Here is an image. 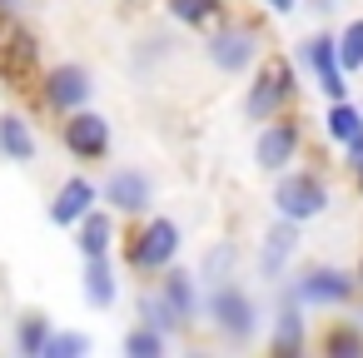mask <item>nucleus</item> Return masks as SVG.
I'll list each match as a JSON object with an SVG mask.
<instances>
[{"label":"nucleus","instance_id":"obj_28","mask_svg":"<svg viewBox=\"0 0 363 358\" xmlns=\"http://www.w3.org/2000/svg\"><path fill=\"white\" fill-rule=\"evenodd\" d=\"M90 348H95L90 333H80V328H55L50 343H45V358H85Z\"/></svg>","mask_w":363,"mask_h":358},{"label":"nucleus","instance_id":"obj_3","mask_svg":"<svg viewBox=\"0 0 363 358\" xmlns=\"http://www.w3.org/2000/svg\"><path fill=\"white\" fill-rule=\"evenodd\" d=\"M303 90H308V75L298 70V60L284 55V50H269L264 65L244 80V100H239V110H244L249 125H264V120H279V115L298 110Z\"/></svg>","mask_w":363,"mask_h":358},{"label":"nucleus","instance_id":"obj_14","mask_svg":"<svg viewBox=\"0 0 363 358\" xmlns=\"http://www.w3.org/2000/svg\"><path fill=\"white\" fill-rule=\"evenodd\" d=\"M125 264L120 254H95V259H80V298L95 308V313H115L120 298H125Z\"/></svg>","mask_w":363,"mask_h":358},{"label":"nucleus","instance_id":"obj_8","mask_svg":"<svg viewBox=\"0 0 363 358\" xmlns=\"http://www.w3.org/2000/svg\"><path fill=\"white\" fill-rule=\"evenodd\" d=\"M303 229H308V224L284 219V214H274V219L264 224V234H259V244H254V279H259L264 289L284 284V279L298 269V259H303Z\"/></svg>","mask_w":363,"mask_h":358},{"label":"nucleus","instance_id":"obj_17","mask_svg":"<svg viewBox=\"0 0 363 358\" xmlns=\"http://www.w3.org/2000/svg\"><path fill=\"white\" fill-rule=\"evenodd\" d=\"M120 239H125V219H120L110 204L90 209V214L70 229V244H75V254H80V259H95V254H120Z\"/></svg>","mask_w":363,"mask_h":358},{"label":"nucleus","instance_id":"obj_29","mask_svg":"<svg viewBox=\"0 0 363 358\" xmlns=\"http://www.w3.org/2000/svg\"><path fill=\"white\" fill-rule=\"evenodd\" d=\"M254 6H259V11H269L274 21H289V16L303 6V0H254Z\"/></svg>","mask_w":363,"mask_h":358},{"label":"nucleus","instance_id":"obj_33","mask_svg":"<svg viewBox=\"0 0 363 358\" xmlns=\"http://www.w3.org/2000/svg\"><path fill=\"white\" fill-rule=\"evenodd\" d=\"M353 269H358V284H363V254H358V264H353Z\"/></svg>","mask_w":363,"mask_h":358},{"label":"nucleus","instance_id":"obj_21","mask_svg":"<svg viewBox=\"0 0 363 358\" xmlns=\"http://www.w3.org/2000/svg\"><path fill=\"white\" fill-rule=\"evenodd\" d=\"M160 6H164L169 26H179L189 35H204V30H214L234 11V0H160Z\"/></svg>","mask_w":363,"mask_h":358},{"label":"nucleus","instance_id":"obj_20","mask_svg":"<svg viewBox=\"0 0 363 358\" xmlns=\"http://www.w3.org/2000/svg\"><path fill=\"white\" fill-rule=\"evenodd\" d=\"M313 348L323 358H363V318L353 308H343V318H328L313 333Z\"/></svg>","mask_w":363,"mask_h":358},{"label":"nucleus","instance_id":"obj_1","mask_svg":"<svg viewBox=\"0 0 363 358\" xmlns=\"http://www.w3.org/2000/svg\"><path fill=\"white\" fill-rule=\"evenodd\" d=\"M269 21H274L269 11H259V16L229 11L214 30H204L199 50H204L209 70L224 75V80H249L264 65V55H269Z\"/></svg>","mask_w":363,"mask_h":358},{"label":"nucleus","instance_id":"obj_13","mask_svg":"<svg viewBox=\"0 0 363 358\" xmlns=\"http://www.w3.org/2000/svg\"><path fill=\"white\" fill-rule=\"evenodd\" d=\"M100 194L105 204L130 224V219H145L155 214V199H160V179L140 164H110V174L100 179Z\"/></svg>","mask_w":363,"mask_h":358},{"label":"nucleus","instance_id":"obj_16","mask_svg":"<svg viewBox=\"0 0 363 358\" xmlns=\"http://www.w3.org/2000/svg\"><path fill=\"white\" fill-rule=\"evenodd\" d=\"M160 293L174 303V313L189 323V333L194 328H204V303H209V284L199 279V269H189V264H169L160 279Z\"/></svg>","mask_w":363,"mask_h":358},{"label":"nucleus","instance_id":"obj_12","mask_svg":"<svg viewBox=\"0 0 363 358\" xmlns=\"http://www.w3.org/2000/svg\"><path fill=\"white\" fill-rule=\"evenodd\" d=\"M60 150L75 164H105L115 155V125L95 105H85V110H75V115L60 120Z\"/></svg>","mask_w":363,"mask_h":358},{"label":"nucleus","instance_id":"obj_18","mask_svg":"<svg viewBox=\"0 0 363 358\" xmlns=\"http://www.w3.org/2000/svg\"><path fill=\"white\" fill-rule=\"evenodd\" d=\"M244 264H254V254H244V244L239 239H209L204 249H199V259H194V269H199V279L214 289V284H229V279H244Z\"/></svg>","mask_w":363,"mask_h":358},{"label":"nucleus","instance_id":"obj_5","mask_svg":"<svg viewBox=\"0 0 363 358\" xmlns=\"http://www.w3.org/2000/svg\"><path fill=\"white\" fill-rule=\"evenodd\" d=\"M294 284V298L308 308V313H343L363 298V284H358V269H343L333 259H298V269L289 274Z\"/></svg>","mask_w":363,"mask_h":358},{"label":"nucleus","instance_id":"obj_34","mask_svg":"<svg viewBox=\"0 0 363 358\" xmlns=\"http://www.w3.org/2000/svg\"><path fill=\"white\" fill-rule=\"evenodd\" d=\"M353 313H358V318H363V298H358V303H353Z\"/></svg>","mask_w":363,"mask_h":358},{"label":"nucleus","instance_id":"obj_22","mask_svg":"<svg viewBox=\"0 0 363 358\" xmlns=\"http://www.w3.org/2000/svg\"><path fill=\"white\" fill-rule=\"evenodd\" d=\"M135 318L150 323V328H160V333H169L174 343L189 338V323L174 313V303L160 293V284H140V289H135Z\"/></svg>","mask_w":363,"mask_h":358},{"label":"nucleus","instance_id":"obj_2","mask_svg":"<svg viewBox=\"0 0 363 358\" xmlns=\"http://www.w3.org/2000/svg\"><path fill=\"white\" fill-rule=\"evenodd\" d=\"M184 254V224L174 214H145V219H130L125 224V239H120V264L140 279V284H155L169 264H179Z\"/></svg>","mask_w":363,"mask_h":358},{"label":"nucleus","instance_id":"obj_15","mask_svg":"<svg viewBox=\"0 0 363 358\" xmlns=\"http://www.w3.org/2000/svg\"><path fill=\"white\" fill-rule=\"evenodd\" d=\"M105 204V194H100V179H90V174H65L60 184H55V194H50V204H45V214H50V224L55 229H75L90 209H100Z\"/></svg>","mask_w":363,"mask_h":358},{"label":"nucleus","instance_id":"obj_4","mask_svg":"<svg viewBox=\"0 0 363 358\" xmlns=\"http://www.w3.org/2000/svg\"><path fill=\"white\" fill-rule=\"evenodd\" d=\"M204 328L214 343L224 348H254L269 328V313L259 303V293L244 284V279H229V284H214L209 289V303H204Z\"/></svg>","mask_w":363,"mask_h":358},{"label":"nucleus","instance_id":"obj_31","mask_svg":"<svg viewBox=\"0 0 363 358\" xmlns=\"http://www.w3.org/2000/svg\"><path fill=\"white\" fill-rule=\"evenodd\" d=\"M308 6H313L318 16H328V11H338V0H308Z\"/></svg>","mask_w":363,"mask_h":358},{"label":"nucleus","instance_id":"obj_32","mask_svg":"<svg viewBox=\"0 0 363 358\" xmlns=\"http://www.w3.org/2000/svg\"><path fill=\"white\" fill-rule=\"evenodd\" d=\"M16 6H21V0H0V16H16Z\"/></svg>","mask_w":363,"mask_h":358},{"label":"nucleus","instance_id":"obj_27","mask_svg":"<svg viewBox=\"0 0 363 358\" xmlns=\"http://www.w3.org/2000/svg\"><path fill=\"white\" fill-rule=\"evenodd\" d=\"M338 60H343V70L353 80L363 75V16H348L338 26Z\"/></svg>","mask_w":363,"mask_h":358},{"label":"nucleus","instance_id":"obj_26","mask_svg":"<svg viewBox=\"0 0 363 358\" xmlns=\"http://www.w3.org/2000/svg\"><path fill=\"white\" fill-rule=\"evenodd\" d=\"M169 333H160V328H150V323H130V333L120 338V348H125V358H164L169 353Z\"/></svg>","mask_w":363,"mask_h":358},{"label":"nucleus","instance_id":"obj_10","mask_svg":"<svg viewBox=\"0 0 363 358\" xmlns=\"http://www.w3.org/2000/svg\"><path fill=\"white\" fill-rule=\"evenodd\" d=\"M303 145H308V130H303L298 110H289L279 120H264V125H254V169L274 179V174H284L303 160Z\"/></svg>","mask_w":363,"mask_h":358},{"label":"nucleus","instance_id":"obj_7","mask_svg":"<svg viewBox=\"0 0 363 358\" xmlns=\"http://www.w3.org/2000/svg\"><path fill=\"white\" fill-rule=\"evenodd\" d=\"M294 60H298V70L308 75V85L323 100H348L353 95V75L338 60V30H308L294 45Z\"/></svg>","mask_w":363,"mask_h":358},{"label":"nucleus","instance_id":"obj_9","mask_svg":"<svg viewBox=\"0 0 363 358\" xmlns=\"http://www.w3.org/2000/svg\"><path fill=\"white\" fill-rule=\"evenodd\" d=\"M35 100H40L45 115L65 120V115L95 105V75H90L80 60H55V65H45V70L35 75Z\"/></svg>","mask_w":363,"mask_h":358},{"label":"nucleus","instance_id":"obj_11","mask_svg":"<svg viewBox=\"0 0 363 358\" xmlns=\"http://www.w3.org/2000/svg\"><path fill=\"white\" fill-rule=\"evenodd\" d=\"M274 313H269V328H264V348L274 358H298L313 348V328H308V308L294 298V284H274Z\"/></svg>","mask_w":363,"mask_h":358},{"label":"nucleus","instance_id":"obj_30","mask_svg":"<svg viewBox=\"0 0 363 358\" xmlns=\"http://www.w3.org/2000/svg\"><path fill=\"white\" fill-rule=\"evenodd\" d=\"M343 169H348V184H353V194L363 199V155H358V160H348Z\"/></svg>","mask_w":363,"mask_h":358},{"label":"nucleus","instance_id":"obj_19","mask_svg":"<svg viewBox=\"0 0 363 358\" xmlns=\"http://www.w3.org/2000/svg\"><path fill=\"white\" fill-rule=\"evenodd\" d=\"M0 160L6 164H35L40 160V130L21 110H0Z\"/></svg>","mask_w":363,"mask_h":358},{"label":"nucleus","instance_id":"obj_25","mask_svg":"<svg viewBox=\"0 0 363 358\" xmlns=\"http://www.w3.org/2000/svg\"><path fill=\"white\" fill-rule=\"evenodd\" d=\"M323 140L328 145H353V140H363V105L348 95V100H328V110H323Z\"/></svg>","mask_w":363,"mask_h":358},{"label":"nucleus","instance_id":"obj_23","mask_svg":"<svg viewBox=\"0 0 363 358\" xmlns=\"http://www.w3.org/2000/svg\"><path fill=\"white\" fill-rule=\"evenodd\" d=\"M55 328H60V323H55L45 308H21V313L11 318V348H16L21 358H45V343H50Z\"/></svg>","mask_w":363,"mask_h":358},{"label":"nucleus","instance_id":"obj_6","mask_svg":"<svg viewBox=\"0 0 363 358\" xmlns=\"http://www.w3.org/2000/svg\"><path fill=\"white\" fill-rule=\"evenodd\" d=\"M269 209L298 224H318L333 209V184L323 174V164H294L284 174H274L269 184Z\"/></svg>","mask_w":363,"mask_h":358},{"label":"nucleus","instance_id":"obj_24","mask_svg":"<svg viewBox=\"0 0 363 358\" xmlns=\"http://www.w3.org/2000/svg\"><path fill=\"white\" fill-rule=\"evenodd\" d=\"M179 55V40L169 35V30H145L140 40H135V50H130V65H135V75L140 80H150L160 65H169Z\"/></svg>","mask_w":363,"mask_h":358}]
</instances>
